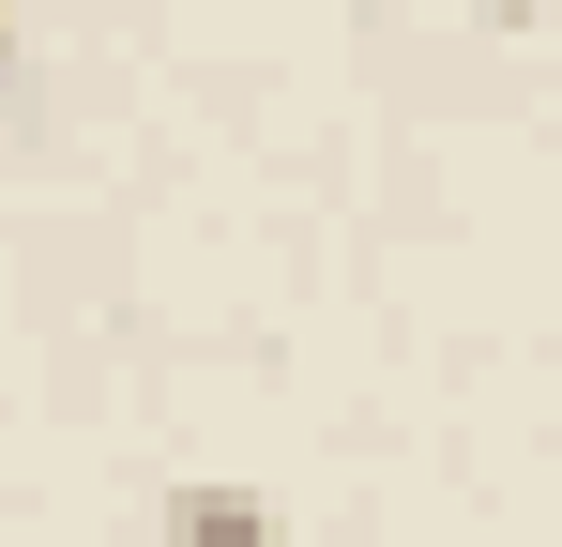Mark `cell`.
<instances>
[{
    "label": "cell",
    "mask_w": 562,
    "mask_h": 547,
    "mask_svg": "<svg viewBox=\"0 0 562 547\" xmlns=\"http://www.w3.org/2000/svg\"><path fill=\"white\" fill-rule=\"evenodd\" d=\"M168 547H274V502L198 471V487H168Z\"/></svg>",
    "instance_id": "6da1fadb"
}]
</instances>
